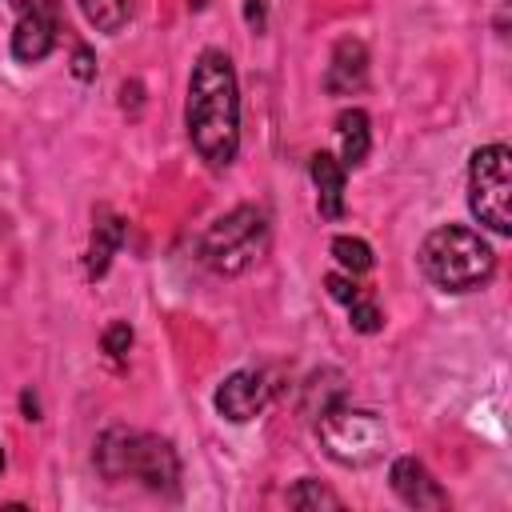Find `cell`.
I'll return each instance as SVG.
<instances>
[{
	"label": "cell",
	"mask_w": 512,
	"mask_h": 512,
	"mask_svg": "<svg viewBox=\"0 0 512 512\" xmlns=\"http://www.w3.org/2000/svg\"><path fill=\"white\" fill-rule=\"evenodd\" d=\"M184 128L196 148V156L208 168H228L240 152V92H236V68L228 52L204 48L188 76V100H184Z\"/></svg>",
	"instance_id": "obj_1"
},
{
	"label": "cell",
	"mask_w": 512,
	"mask_h": 512,
	"mask_svg": "<svg viewBox=\"0 0 512 512\" xmlns=\"http://www.w3.org/2000/svg\"><path fill=\"white\" fill-rule=\"evenodd\" d=\"M104 480H140L148 492L176 496L180 488V460L164 436L136 432V428H108L92 452Z\"/></svg>",
	"instance_id": "obj_2"
},
{
	"label": "cell",
	"mask_w": 512,
	"mask_h": 512,
	"mask_svg": "<svg viewBox=\"0 0 512 512\" xmlns=\"http://www.w3.org/2000/svg\"><path fill=\"white\" fill-rule=\"evenodd\" d=\"M420 272L440 288V292H472L488 284L496 272V252L492 244L460 224L432 228L420 244Z\"/></svg>",
	"instance_id": "obj_3"
},
{
	"label": "cell",
	"mask_w": 512,
	"mask_h": 512,
	"mask_svg": "<svg viewBox=\"0 0 512 512\" xmlns=\"http://www.w3.org/2000/svg\"><path fill=\"white\" fill-rule=\"evenodd\" d=\"M316 440L344 468H368L388 452L384 420L368 408H348L340 400H332L316 412Z\"/></svg>",
	"instance_id": "obj_4"
},
{
	"label": "cell",
	"mask_w": 512,
	"mask_h": 512,
	"mask_svg": "<svg viewBox=\"0 0 512 512\" xmlns=\"http://www.w3.org/2000/svg\"><path fill=\"white\" fill-rule=\"evenodd\" d=\"M264 252H268V216L256 204H240V208L224 212L200 236V256L220 276L248 272Z\"/></svg>",
	"instance_id": "obj_5"
},
{
	"label": "cell",
	"mask_w": 512,
	"mask_h": 512,
	"mask_svg": "<svg viewBox=\"0 0 512 512\" xmlns=\"http://www.w3.org/2000/svg\"><path fill=\"white\" fill-rule=\"evenodd\" d=\"M468 208L472 216L496 232H512V152L504 144H484L468 160Z\"/></svg>",
	"instance_id": "obj_6"
},
{
	"label": "cell",
	"mask_w": 512,
	"mask_h": 512,
	"mask_svg": "<svg viewBox=\"0 0 512 512\" xmlns=\"http://www.w3.org/2000/svg\"><path fill=\"white\" fill-rule=\"evenodd\" d=\"M16 12L12 56L20 64H36L56 48L60 36V4L56 0H8Z\"/></svg>",
	"instance_id": "obj_7"
},
{
	"label": "cell",
	"mask_w": 512,
	"mask_h": 512,
	"mask_svg": "<svg viewBox=\"0 0 512 512\" xmlns=\"http://www.w3.org/2000/svg\"><path fill=\"white\" fill-rule=\"evenodd\" d=\"M212 404H216V412H220L224 420L248 424V420L260 416L264 404H268V380H264L260 372H252V368H240V372L224 376V384L216 388Z\"/></svg>",
	"instance_id": "obj_8"
},
{
	"label": "cell",
	"mask_w": 512,
	"mask_h": 512,
	"mask_svg": "<svg viewBox=\"0 0 512 512\" xmlns=\"http://www.w3.org/2000/svg\"><path fill=\"white\" fill-rule=\"evenodd\" d=\"M388 480H392V492H396L408 508H428V512L448 508V492L440 488V480H436L416 456H400V460H392Z\"/></svg>",
	"instance_id": "obj_9"
},
{
	"label": "cell",
	"mask_w": 512,
	"mask_h": 512,
	"mask_svg": "<svg viewBox=\"0 0 512 512\" xmlns=\"http://www.w3.org/2000/svg\"><path fill=\"white\" fill-rule=\"evenodd\" d=\"M368 80V48L352 36H344L336 48H332V60H328V72H324V88L332 96H352L360 92Z\"/></svg>",
	"instance_id": "obj_10"
},
{
	"label": "cell",
	"mask_w": 512,
	"mask_h": 512,
	"mask_svg": "<svg viewBox=\"0 0 512 512\" xmlns=\"http://www.w3.org/2000/svg\"><path fill=\"white\" fill-rule=\"evenodd\" d=\"M308 176L316 184V208L324 220H340L344 216V164L332 152H316L308 160Z\"/></svg>",
	"instance_id": "obj_11"
},
{
	"label": "cell",
	"mask_w": 512,
	"mask_h": 512,
	"mask_svg": "<svg viewBox=\"0 0 512 512\" xmlns=\"http://www.w3.org/2000/svg\"><path fill=\"white\" fill-rule=\"evenodd\" d=\"M120 240H124V220L112 216L108 208H100L96 212V224H92V244H88V268H84L88 280H96V276L108 272V260L116 256Z\"/></svg>",
	"instance_id": "obj_12"
},
{
	"label": "cell",
	"mask_w": 512,
	"mask_h": 512,
	"mask_svg": "<svg viewBox=\"0 0 512 512\" xmlns=\"http://www.w3.org/2000/svg\"><path fill=\"white\" fill-rule=\"evenodd\" d=\"M336 140H340V164L356 168L364 164L368 148H372V128H368V112L360 108H344L336 116Z\"/></svg>",
	"instance_id": "obj_13"
},
{
	"label": "cell",
	"mask_w": 512,
	"mask_h": 512,
	"mask_svg": "<svg viewBox=\"0 0 512 512\" xmlns=\"http://www.w3.org/2000/svg\"><path fill=\"white\" fill-rule=\"evenodd\" d=\"M80 12L104 36H116L128 24V0H80Z\"/></svg>",
	"instance_id": "obj_14"
},
{
	"label": "cell",
	"mask_w": 512,
	"mask_h": 512,
	"mask_svg": "<svg viewBox=\"0 0 512 512\" xmlns=\"http://www.w3.org/2000/svg\"><path fill=\"white\" fill-rule=\"evenodd\" d=\"M332 256H336V264H340L348 276H360V272L372 268V248H368L364 240H356V236H336V240H332Z\"/></svg>",
	"instance_id": "obj_15"
},
{
	"label": "cell",
	"mask_w": 512,
	"mask_h": 512,
	"mask_svg": "<svg viewBox=\"0 0 512 512\" xmlns=\"http://www.w3.org/2000/svg\"><path fill=\"white\" fill-rule=\"evenodd\" d=\"M288 504L292 508H344V500L332 488H324L320 480H312V476L296 480V488L288 492Z\"/></svg>",
	"instance_id": "obj_16"
},
{
	"label": "cell",
	"mask_w": 512,
	"mask_h": 512,
	"mask_svg": "<svg viewBox=\"0 0 512 512\" xmlns=\"http://www.w3.org/2000/svg\"><path fill=\"white\" fill-rule=\"evenodd\" d=\"M128 348H132V328H128L124 320L108 324V328H104V352H108L112 360H124Z\"/></svg>",
	"instance_id": "obj_17"
},
{
	"label": "cell",
	"mask_w": 512,
	"mask_h": 512,
	"mask_svg": "<svg viewBox=\"0 0 512 512\" xmlns=\"http://www.w3.org/2000/svg\"><path fill=\"white\" fill-rule=\"evenodd\" d=\"M72 72H76L80 80H92V76H96V64H92V52H88V48H76V56H72Z\"/></svg>",
	"instance_id": "obj_18"
},
{
	"label": "cell",
	"mask_w": 512,
	"mask_h": 512,
	"mask_svg": "<svg viewBox=\"0 0 512 512\" xmlns=\"http://www.w3.org/2000/svg\"><path fill=\"white\" fill-rule=\"evenodd\" d=\"M244 12H248V24H256V16L264 12V4H260V0H248V4H244Z\"/></svg>",
	"instance_id": "obj_19"
},
{
	"label": "cell",
	"mask_w": 512,
	"mask_h": 512,
	"mask_svg": "<svg viewBox=\"0 0 512 512\" xmlns=\"http://www.w3.org/2000/svg\"><path fill=\"white\" fill-rule=\"evenodd\" d=\"M204 4H208V0H188V8H192V12H200Z\"/></svg>",
	"instance_id": "obj_20"
},
{
	"label": "cell",
	"mask_w": 512,
	"mask_h": 512,
	"mask_svg": "<svg viewBox=\"0 0 512 512\" xmlns=\"http://www.w3.org/2000/svg\"><path fill=\"white\" fill-rule=\"evenodd\" d=\"M0 468H4V448H0Z\"/></svg>",
	"instance_id": "obj_21"
}]
</instances>
